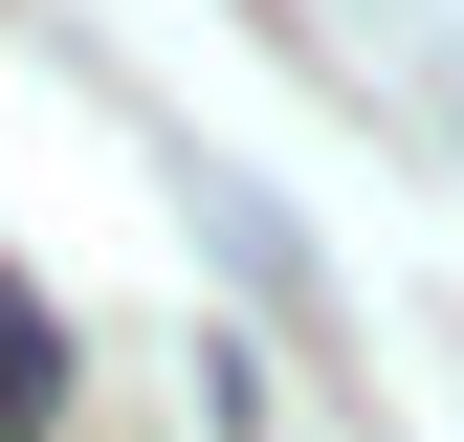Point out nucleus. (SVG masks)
Instances as JSON below:
<instances>
[{
	"label": "nucleus",
	"instance_id": "obj_1",
	"mask_svg": "<svg viewBox=\"0 0 464 442\" xmlns=\"http://www.w3.org/2000/svg\"><path fill=\"white\" fill-rule=\"evenodd\" d=\"M67 420V332H44V288H0V442Z\"/></svg>",
	"mask_w": 464,
	"mask_h": 442
}]
</instances>
